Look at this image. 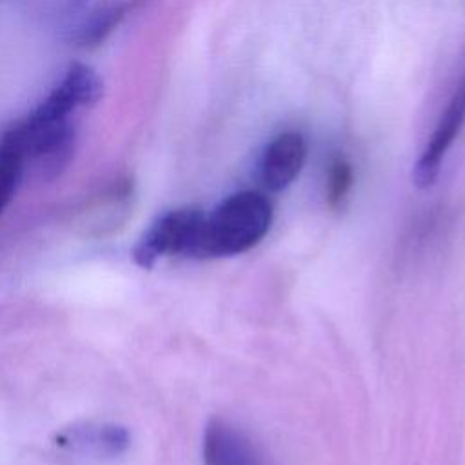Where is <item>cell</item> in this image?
I'll return each mask as SVG.
<instances>
[{"label":"cell","instance_id":"obj_1","mask_svg":"<svg viewBox=\"0 0 465 465\" xmlns=\"http://www.w3.org/2000/svg\"><path fill=\"white\" fill-rule=\"evenodd\" d=\"M269 200L254 191L225 198L203 216L194 256H231L256 245L271 227Z\"/></svg>","mask_w":465,"mask_h":465},{"label":"cell","instance_id":"obj_2","mask_svg":"<svg viewBox=\"0 0 465 465\" xmlns=\"http://www.w3.org/2000/svg\"><path fill=\"white\" fill-rule=\"evenodd\" d=\"M205 213L196 207L173 209L156 218L138 240L133 256L140 267H153L173 254L194 256Z\"/></svg>","mask_w":465,"mask_h":465},{"label":"cell","instance_id":"obj_3","mask_svg":"<svg viewBox=\"0 0 465 465\" xmlns=\"http://www.w3.org/2000/svg\"><path fill=\"white\" fill-rule=\"evenodd\" d=\"M100 94V76L85 64H73L29 116L38 122H67L78 109L93 105Z\"/></svg>","mask_w":465,"mask_h":465},{"label":"cell","instance_id":"obj_4","mask_svg":"<svg viewBox=\"0 0 465 465\" xmlns=\"http://www.w3.org/2000/svg\"><path fill=\"white\" fill-rule=\"evenodd\" d=\"M465 124V78L458 85L454 96L450 98L447 109L443 111L432 138L427 142V147L423 149L416 169H414V182L418 187H429L434 183L440 165L460 134L461 127Z\"/></svg>","mask_w":465,"mask_h":465},{"label":"cell","instance_id":"obj_5","mask_svg":"<svg viewBox=\"0 0 465 465\" xmlns=\"http://www.w3.org/2000/svg\"><path fill=\"white\" fill-rule=\"evenodd\" d=\"M205 465H263V460L252 440L232 423L214 418L203 432Z\"/></svg>","mask_w":465,"mask_h":465},{"label":"cell","instance_id":"obj_6","mask_svg":"<svg viewBox=\"0 0 465 465\" xmlns=\"http://www.w3.org/2000/svg\"><path fill=\"white\" fill-rule=\"evenodd\" d=\"M307 145L298 133H282L265 149L262 158V180L271 191L285 189L302 171Z\"/></svg>","mask_w":465,"mask_h":465},{"label":"cell","instance_id":"obj_7","mask_svg":"<svg viewBox=\"0 0 465 465\" xmlns=\"http://www.w3.org/2000/svg\"><path fill=\"white\" fill-rule=\"evenodd\" d=\"M24 180V167L16 153L0 140V211L11 202Z\"/></svg>","mask_w":465,"mask_h":465},{"label":"cell","instance_id":"obj_8","mask_svg":"<svg viewBox=\"0 0 465 465\" xmlns=\"http://www.w3.org/2000/svg\"><path fill=\"white\" fill-rule=\"evenodd\" d=\"M352 185V169L351 165L338 158L329 171V182H327V200L332 207L340 205L343 198L347 196L349 189Z\"/></svg>","mask_w":465,"mask_h":465}]
</instances>
